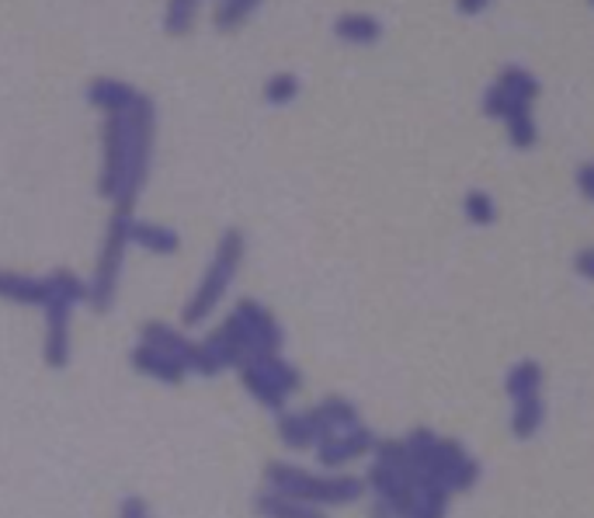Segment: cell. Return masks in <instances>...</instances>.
Wrapping results in <instances>:
<instances>
[{
    "instance_id": "obj_1",
    "label": "cell",
    "mask_w": 594,
    "mask_h": 518,
    "mask_svg": "<svg viewBox=\"0 0 594 518\" xmlns=\"http://www.w3.org/2000/svg\"><path fill=\"white\" fill-rule=\"evenodd\" d=\"M156 137L153 101L140 95L132 108L105 119V164H101V195L116 202L119 213H129L136 195L143 192L150 157Z\"/></svg>"
},
{
    "instance_id": "obj_2",
    "label": "cell",
    "mask_w": 594,
    "mask_h": 518,
    "mask_svg": "<svg viewBox=\"0 0 594 518\" xmlns=\"http://www.w3.org/2000/svg\"><path fill=\"white\" fill-rule=\"evenodd\" d=\"M240 258H244V237H240V230H226L219 237V247H216V258L209 265V272H205L198 289L192 292V300L185 303V324H202L219 306L223 292L230 289V282L237 276Z\"/></svg>"
},
{
    "instance_id": "obj_3",
    "label": "cell",
    "mask_w": 594,
    "mask_h": 518,
    "mask_svg": "<svg viewBox=\"0 0 594 518\" xmlns=\"http://www.w3.org/2000/svg\"><path fill=\"white\" fill-rule=\"evenodd\" d=\"M223 331L230 334L234 345L244 352V363H247V358H258V355H276L279 345H282V327L255 300L237 303L230 317H226Z\"/></svg>"
},
{
    "instance_id": "obj_4",
    "label": "cell",
    "mask_w": 594,
    "mask_h": 518,
    "mask_svg": "<svg viewBox=\"0 0 594 518\" xmlns=\"http://www.w3.org/2000/svg\"><path fill=\"white\" fill-rule=\"evenodd\" d=\"M132 230V216L129 213H116L108 223V234L101 244V255H98V268H95V279L87 285V300L95 310H108L111 300H116V285H119V272H122V261H126V247Z\"/></svg>"
},
{
    "instance_id": "obj_5",
    "label": "cell",
    "mask_w": 594,
    "mask_h": 518,
    "mask_svg": "<svg viewBox=\"0 0 594 518\" xmlns=\"http://www.w3.org/2000/svg\"><path fill=\"white\" fill-rule=\"evenodd\" d=\"M264 481H268V494H279V498L300 501V505L303 501H348L358 494L355 481H316L289 463H271Z\"/></svg>"
},
{
    "instance_id": "obj_6",
    "label": "cell",
    "mask_w": 594,
    "mask_h": 518,
    "mask_svg": "<svg viewBox=\"0 0 594 518\" xmlns=\"http://www.w3.org/2000/svg\"><path fill=\"white\" fill-rule=\"evenodd\" d=\"M240 379H244V387L264 403V408H282L285 397L300 387V373H295L292 366H285L279 355L247 358V363L240 366Z\"/></svg>"
},
{
    "instance_id": "obj_7",
    "label": "cell",
    "mask_w": 594,
    "mask_h": 518,
    "mask_svg": "<svg viewBox=\"0 0 594 518\" xmlns=\"http://www.w3.org/2000/svg\"><path fill=\"white\" fill-rule=\"evenodd\" d=\"M77 303L71 300H56L45 306V363L53 369H63L71 363V310Z\"/></svg>"
},
{
    "instance_id": "obj_8",
    "label": "cell",
    "mask_w": 594,
    "mask_h": 518,
    "mask_svg": "<svg viewBox=\"0 0 594 518\" xmlns=\"http://www.w3.org/2000/svg\"><path fill=\"white\" fill-rule=\"evenodd\" d=\"M143 345H150V348H156V352H164V355L174 358V363L185 369V373H195V366H198V345L188 342V337L181 334V331H174V327H168V324H160V321H153V324L143 327Z\"/></svg>"
},
{
    "instance_id": "obj_9",
    "label": "cell",
    "mask_w": 594,
    "mask_h": 518,
    "mask_svg": "<svg viewBox=\"0 0 594 518\" xmlns=\"http://www.w3.org/2000/svg\"><path fill=\"white\" fill-rule=\"evenodd\" d=\"M0 300L11 303H35V306H50L53 300V279H32L21 272H0Z\"/></svg>"
},
{
    "instance_id": "obj_10",
    "label": "cell",
    "mask_w": 594,
    "mask_h": 518,
    "mask_svg": "<svg viewBox=\"0 0 594 518\" xmlns=\"http://www.w3.org/2000/svg\"><path fill=\"white\" fill-rule=\"evenodd\" d=\"M87 101L95 108H105L108 116H116V111H126V108H132L136 101H140V91H136V87L126 84V80L98 77V80H90V87H87Z\"/></svg>"
},
{
    "instance_id": "obj_11",
    "label": "cell",
    "mask_w": 594,
    "mask_h": 518,
    "mask_svg": "<svg viewBox=\"0 0 594 518\" xmlns=\"http://www.w3.org/2000/svg\"><path fill=\"white\" fill-rule=\"evenodd\" d=\"M129 363L140 369L143 376H153L160 382H181V379H185V369H181L174 358H168L164 352H156L150 345H136L132 355H129Z\"/></svg>"
},
{
    "instance_id": "obj_12",
    "label": "cell",
    "mask_w": 594,
    "mask_h": 518,
    "mask_svg": "<svg viewBox=\"0 0 594 518\" xmlns=\"http://www.w3.org/2000/svg\"><path fill=\"white\" fill-rule=\"evenodd\" d=\"M129 240L140 244L150 255H174L177 251V234L171 227H160V223H147V219H132Z\"/></svg>"
},
{
    "instance_id": "obj_13",
    "label": "cell",
    "mask_w": 594,
    "mask_h": 518,
    "mask_svg": "<svg viewBox=\"0 0 594 518\" xmlns=\"http://www.w3.org/2000/svg\"><path fill=\"white\" fill-rule=\"evenodd\" d=\"M195 4H188V0H177V4H171L168 8V14H164V29L171 32V35H185L188 29H192V21H195Z\"/></svg>"
},
{
    "instance_id": "obj_14",
    "label": "cell",
    "mask_w": 594,
    "mask_h": 518,
    "mask_svg": "<svg viewBox=\"0 0 594 518\" xmlns=\"http://www.w3.org/2000/svg\"><path fill=\"white\" fill-rule=\"evenodd\" d=\"M264 98H268L271 105H285V101H292V98H295V80H292L289 74L271 77L268 87H264Z\"/></svg>"
},
{
    "instance_id": "obj_15",
    "label": "cell",
    "mask_w": 594,
    "mask_h": 518,
    "mask_svg": "<svg viewBox=\"0 0 594 518\" xmlns=\"http://www.w3.org/2000/svg\"><path fill=\"white\" fill-rule=\"evenodd\" d=\"M250 11H255V4H219L216 8V25L219 29H237L244 18H250Z\"/></svg>"
},
{
    "instance_id": "obj_16",
    "label": "cell",
    "mask_w": 594,
    "mask_h": 518,
    "mask_svg": "<svg viewBox=\"0 0 594 518\" xmlns=\"http://www.w3.org/2000/svg\"><path fill=\"white\" fill-rule=\"evenodd\" d=\"M122 518H150L147 501L143 498H126L122 501Z\"/></svg>"
}]
</instances>
